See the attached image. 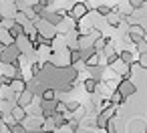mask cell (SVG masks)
<instances>
[{"label": "cell", "mask_w": 147, "mask_h": 133, "mask_svg": "<svg viewBox=\"0 0 147 133\" xmlns=\"http://www.w3.org/2000/svg\"><path fill=\"white\" fill-rule=\"evenodd\" d=\"M135 91H137V87H135V83H133V81H119L117 93H121L125 99H127V97H131Z\"/></svg>", "instance_id": "2"}, {"label": "cell", "mask_w": 147, "mask_h": 133, "mask_svg": "<svg viewBox=\"0 0 147 133\" xmlns=\"http://www.w3.org/2000/svg\"><path fill=\"white\" fill-rule=\"evenodd\" d=\"M95 12H97L99 16H105V18H107V16L113 12V8H111V6H105V4H97V6H95Z\"/></svg>", "instance_id": "8"}, {"label": "cell", "mask_w": 147, "mask_h": 133, "mask_svg": "<svg viewBox=\"0 0 147 133\" xmlns=\"http://www.w3.org/2000/svg\"><path fill=\"white\" fill-rule=\"evenodd\" d=\"M10 2H16V0H10Z\"/></svg>", "instance_id": "13"}, {"label": "cell", "mask_w": 147, "mask_h": 133, "mask_svg": "<svg viewBox=\"0 0 147 133\" xmlns=\"http://www.w3.org/2000/svg\"><path fill=\"white\" fill-rule=\"evenodd\" d=\"M135 47H137V53H139V55H147V38L141 41V43H137Z\"/></svg>", "instance_id": "12"}, {"label": "cell", "mask_w": 147, "mask_h": 133, "mask_svg": "<svg viewBox=\"0 0 147 133\" xmlns=\"http://www.w3.org/2000/svg\"><path fill=\"white\" fill-rule=\"evenodd\" d=\"M121 20H125V18H123L119 12H115V10H113V12H111V14L105 18V22H107L109 26H113V28H117V26L121 24Z\"/></svg>", "instance_id": "7"}, {"label": "cell", "mask_w": 147, "mask_h": 133, "mask_svg": "<svg viewBox=\"0 0 147 133\" xmlns=\"http://www.w3.org/2000/svg\"><path fill=\"white\" fill-rule=\"evenodd\" d=\"M6 129H8V133H26L24 123H12V125H8Z\"/></svg>", "instance_id": "9"}, {"label": "cell", "mask_w": 147, "mask_h": 133, "mask_svg": "<svg viewBox=\"0 0 147 133\" xmlns=\"http://www.w3.org/2000/svg\"><path fill=\"white\" fill-rule=\"evenodd\" d=\"M32 103H34V95H32L30 91H22L20 95H16V105H20V107L28 109Z\"/></svg>", "instance_id": "4"}, {"label": "cell", "mask_w": 147, "mask_h": 133, "mask_svg": "<svg viewBox=\"0 0 147 133\" xmlns=\"http://www.w3.org/2000/svg\"><path fill=\"white\" fill-rule=\"evenodd\" d=\"M133 49H123V51H119V61L121 63H125L127 67H131L133 65Z\"/></svg>", "instance_id": "6"}, {"label": "cell", "mask_w": 147, "mask_h": 133, "mask_svg": "<svg viewBox=\"0 0 147 133\" xmlns=\"http://www.w3.org/2000/svg\"><path fill=\"white\" fill-rule=\"evenodd\" d=\"M83 87H85V91H87L89 95H95L97 89H99V81L93 79V77H87V79L83 81Z\"/></svg>", "instance_id": "5"}, {"label": "cell", "mask_w": 147, "mask_h": 133, "mask_svg": "<svg viewBox=\"0 0 147 133\" xmlns=\"http://www.w3.org/2000/svg\"><path fill=\"white\" fill-rule=\"evenodd\" d=\"M127 34L131 36L133 45H137V43H141V41H145V38H147V30H145L141 24H137V22L129 24V28H127Z\"/></svg>", "instance_id": "1"}, {"label": "cell", "mask_w": 147, "mask_h": 133, "mask_svg": "<svg viewBox=\"0 0 147 133\" xmlns=\"http://www.w3.org/2000/svg\"><path fill=\"white\" fill-rule=\"evenodd\" d=\"M109 99H111V103H113V105H123V103L127 101V99H125L121 93H117V91H115V93H111V97H109Z\"/></svg>", "instance_id": "11"}, {"label": "cell", "mask_w": 147, "mask_h": 133, "mask_svg": "<svg viewBox=\"0 0 147 133\" xmlns=\"http://www.w3.org/2000/svg\"><path fill=\"white\" fill-rule=\"evenodd\" d=\"M10 117H12V121H14V123H24V121H26V117H28V113H26V109H24V107L14 105V107L10 109Z\"/></svg>", "instance_id": "3"}, {"label": "cell", "mask_w": 147, "mask_h": 133, "mask_svg": "<svg viewBox=\"0 0 147 133\" xmlns=\"http://www.w3.org/2000/svg\"><path fill=\"white\" fill-rule=\"evenodd\" d=\"M65 109H67V113H77L81 109V103L79 101H67L65 103Z\"/></svg>", "instance_id": "10"}]
</instances>
